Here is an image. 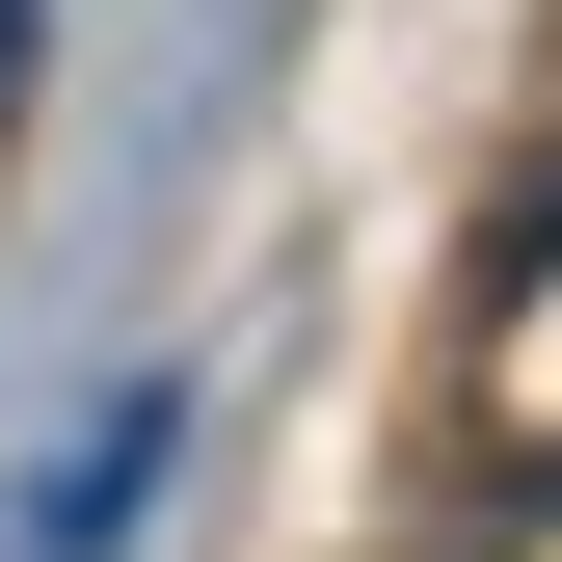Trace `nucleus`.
Segmentation results:
<instances>
[{
	"label": "nucleus",
	"mask_w": 562,
	"mask_h": 562,
	"mask_svg": "<svg viewBox=\"0 0 562 562\" xmlns=\"http://www.w3.org/2000/svg\"><path fill=\"white\" fill-rule=\"evenodd\" d=\"M0 81H27V0H0Z\"/></svg>",
	"instance_id": "nucleus-2"
},
{
	"label": "nucleus",
	"mask_w": 562,
	"mask_h": 562,
	"mask_svg": "<svg viewBox=\"0 0 562 562\" xmlns=\"http://www.w3.org/2000/svg\"><path fill=\"white\" fill-rule=\"evenodd\" d=\"M188 482V402L161 375H108V402H54V456L0 482V562H134V509Z\"/></svg>",
	"instance_id": "nucleus-1"
}]
</instances>
